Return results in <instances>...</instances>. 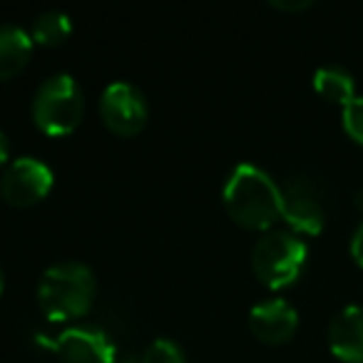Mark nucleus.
Listing matches in <instances>:
<instances>
[{
	"mask_svg": "<svg viewBox=\"0 0 363 363\" xmlns=\"http://www.w3.org/2000/svg\"><path fill=\"white\" fill-rule=\"evenodd\" d=\"M249 328L264 343H286L298 328V311L286 298H267L249 311Z\"/></svg>",
	"mask_w": 363,
	"mask_h": 363,
	"instance_id": "obj_9",
	"label": "nucleus"
},
{
	"mask_svg": "<svg viewBox=\"0 0 363 363\" xmlns=\"http://www.w3.org/2000/svg\"><path fill=\"white\" fill-rule=\"evenodd\" d=\"M3 289H6V279H3V272H0V294H3Z\"/></svg>",
	"mask_w": 363,
	"mask_h": 363,
	"instance_id": "obj_21",
	"label": "nucleus"
},
{
	"mask_svg": "<svg viewBox=\"0 0 363 363\" xmlns=\"http://www.w3.org/2000/svg\"><path fill=\"white\" fill-rule=\"evenodd\" d=\"M8 157H11V142H8L6 132L0 130V167L6 164V162H8Z\"/></svg>",
	"mask_w": 363,
	"mask_h": 363,
	"instance_id": "obj_18",
	"label": "nucleus"
},
{
	"mask_svg": "<svg viewBox=\"0 0 363 363\" xmlns=\"http://www.w3.org/2000/svg\"><path fill=\"white\" fill-rule=\"evenodd\" d=\"M269 6L284 13H298V11H308L313 6V0H272Z\"/></svg>",
	"mask_w": 363,
	"mask_h": 363,
	"instance_id": "obj_16",
	"label": "nucleus"
},
{
	"mask_svg": "<svg viewBox=\"0 0 363 363\" xmlns=\"http://www.w3.org/2000/svg\"><path fill=\"white\" fill-rule=\"evenodd\" d=\"M115 363H140V358H132V356H127V358H120V361H115Z\"/></svg>",
	"mask_w": 363,
	"mask_h": 363,
	"instance_id": "obj_20",
	"label": "nucleus"
},
{
	"mask_svg": "<svg viewBox=\"0 0 363 363\" xmlns=\"http://www.w3.org/2000/svg\"><path fill=\"white\" fill-rule=\"evenodd\" d=\"M281 187V219L294 234L316 237L326 224V207H323L321 189L306 174L289 177Z\"/></svg>",
	"mask_w": 363,
	"mask_h": 363,
	"instance_id": "obj_5",
	"label": "nucleus"
},
{
	"mask_svg": "<svg viewBox=\"0 0 363 363\" xmlns=\"http://www.w3.org/2000/svg\"><path fill=\"white\" fill-rule=\"evenodd\" d=\"M33 122L38 130L50 137L70 135L82 120L85 112V97L77 80L67 72H57L43 80L33 97Z\"/></svg>",
	"mask_w": 363,
	"mask_h": 363,
	"instance_id": "obj_4",
	"label": "nucleus"
},
{
	"mask_svg": "<svg viewBox=\"0 0 363 363\" xmlns=\"http://www.w3.org/2000/svg\"><path fill=\"white\" fill-rule=\"evenodd\" d=\"M308 247L291 229H269L252 249V272L267 289H286L306 269Z\"/></svg>",
	"mask_w": 363,
	"mask_h": 363,
	"instance_id": "obj_3",
	"label": "nucleus"
},
{
	"mask_svg": "<svg viewBox=\"0 0 363 363\" xmlns=\"http://www.w3.org/2000/svg\"><path fill=\"white\" fill-rule=\"evenodd\" d=\"M62 363H115L117 348L102 328L72 326L65 328L52 343Z\"/></svg>",
	"mask_w": 363,
	"mask_h": 363,
	"instance_id": "obj_8",
	"label": "nucleus"
},
{
	"mask_svg": "<svg viewBox=\"0 0 363 363\" xmlns=\"http://www.w3.org/2000/svg\"><path fill=\"white\" fill-rule=\"evenodd\" d=\"M328 348L343 363H363V306L351 303L336 311L326 328Z\"/></svg>",
	"mask_w": 363,
	"mask_h": 363,
	"instance_id": "obj_10",
	"label": "nucleus"
},
{
	"mask_svg": "<svg viewBox=\"0 0 363 363\" xmlns=\"http://www.w3.org/2000/svg\"><path fill=\"white\" fill-rule=\"evenodd\" d=\"M222 197L227 214L244 229L269 232L281 217V187L252 162H242L229 172Z\"/></svg>",
	"mask_w": 363,
	"mask_h": 363,
	"instance_id": "obj_1",
	"label": "nucleus"
},
{
	"mask_svg": "<svg viewBox=\"0 0 363 363\" xmlns=\"http://www.w3.org/2000/svg\"><path fill=\"white\" fill-rule=\"evenodd\" d=\"M33 38L26 28L0 26V80L18 75L33 55Z\"/></svg>",
	"mask_w": 363,
	"mask_h": 363,
	"instance_id": "obj_11",
	"label": "nucleus"
},
{
	"mask_svg": "<svg viewBox=\"0 0 363 363\" xmlns=\"http://www.w3.org/2000/svg\"><path fill=\"white\" fill-rule=\"evenodd\" d=\"M353 202H356V207H358V209H361V212H363V187H361V189H358V192H356V199H353Z\"/></svg>",
	"mask_w": 363,
	"mask_h": 363,
	"instance_id": "obj_19",
	"label": "nucleus"
},
{
	"mask_svg": "<svg viewBox=\"0 0 363 363\" xmlns=\"http://www.w3.org/2000/svg\"><path fill=\"white\" fill-rule=\"evenodd\" d=\"M341 122L346 135L351 137L353 142L363 145V95H356L341 112Z\"/></svg>",
	"mask_w": 363,
	"mask_h": 363,
	"instance_id": "obj_15",
	"label": "nucleus"
},
{
	"mask_svg": "<svg viewBox=\"0 0 363 363\" xmlns=\"http://www.w3.org/2000/svg\"><path fill=\"white\" fill-rule=\"evenodd\" d=\"M351 257H353V262H356L358 267H363V219H361V224H358L356 232H353V237H351Z\"/></svg>",
	"mask_w": 363,
	"mask_h": 363,
	"instance_id": "obj_17",
	"label": "nucleus"
},
{
	"mask_svg": "<svg viewBox=\"0 0 363 363\" xmlns=\"http://www.w3.org/2000/svg\"><path fill=\"white\" fill-rule=\"evenodd\" d=\"M72 33V21L62 11H48L35 18L30 28V38L38 45H60Z\"/></svg>",
	"mask_w": 363,
	"mask_h": 363,
	"instance_id": "obj_13",
	"label": "nucleus"
},
{
	"mask_svg": "<svg viewBox=\"0 0 363 363\" xmlns=\"http://www.w3.org/2000/svg\"><path fill=\"white\" fill-rule=\"evenodd\" d=\"M313 90L328 102L346 107L356 97V80L348 70L336 65H323L313 72Z\"/></svg>",
	"mask_w": 363,
	"mask_h": 363,
	"instance_id": "obj_12",
	"label": "nucleus"
},
{
	"mask_svg": "<svg viewBox=\"0 0 363 363\" xmlns=\"http://www.w3.org/2000/svg\"><path fill=\"white\" fill-rule=\"evenodd\" d=\"M100 117L110 132L120 137H132L147 125L150 110H147L145 95L135 85L117 80L102 90Z\"/></svg>",
	"mask_w": 363,
	"mask_h": 363,
	"instance_id": "obj_7",
	"label": "nucleus"
},
{
	"mask_svg": "<svg viewBox=\"0 0 363 363\" xmlns=\"http://www.w3.org/2000/svg\"><path fill=\"white\" fill-rule=\"evenodd\" d=\"M140 363H187V361H184V351H182L179 343H174L172 338H155L145 348Z\"/></svg>",
	"mask_w": 363,
	"mask_h": 363,
	"instance_id": "obj_14",
	"label": "nucleus"
},
{
	"mask_svg": "<svg viewBox=\"0 0 363 363\" xmlns=\"http://www.w3.org/2000/svg\"><path fill=\"white\" fill-rule=\"evenodd\" d=\"M52 169L38 157H18L0 177V197L13 207H33L52 189Z\"/></svg>",
	"mask_w": 363,
	"mask_h": 363,
	"instance_id": "obj_6",
	"label": "nucleus"
},
{
	"mask_svg": "<svg viewBox=\"0 0 363 363\" xmlns=\"http://www.w3.org/2000/svg\"><path fill=\"white\" fill-rule=\"evenodd\" d=\"M97 291L95 274L80 262H57L45 269L38 284V306L50 321H70L92 308Z\"/></svg>",
	"mask_w": 363,
	"mask_h": 363,
	"instance_id": "obj_2",
	"label": "nucleus"
}]
</instances>
